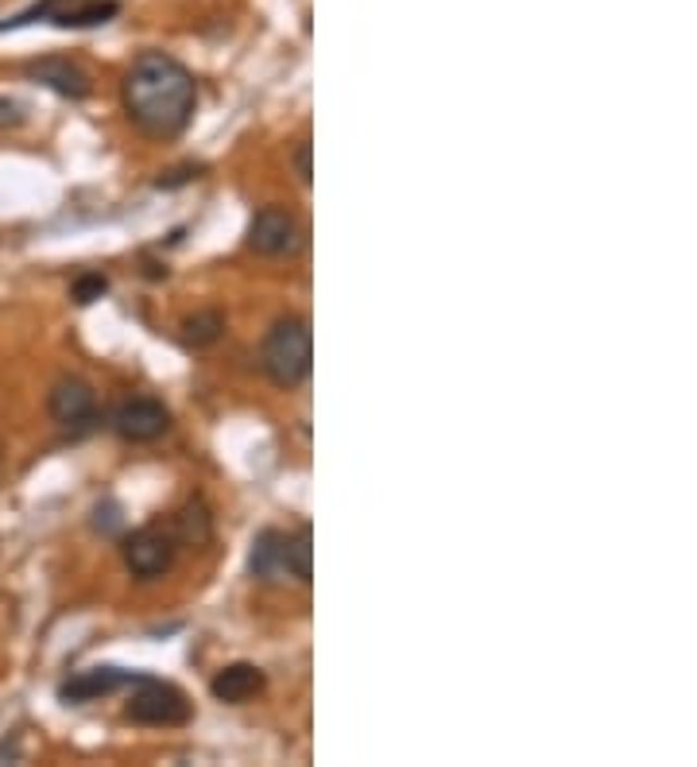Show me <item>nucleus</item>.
<instances>
[{"mask_svg": "<svg viewBox=\"0 0 697 767\" xmlns=\"http://www.w3.org/2000/svg\"><path fill=\"white\" fill-rule=\"evenodd\" d=\"M133 686L136 690H133V697H128L124 714L133 717L136 725H163V729H171V725L190 721V697L178 686L148 679V675H136Z\"/></svg>", "mask_w": 697, "mask_h": 767, "instance_id": "nucleus-3", "label": "nucleus"}, {"mask_svg": "<svg viewBox=\"0 0 697 767\" xmlns=\"http://www.w3.org/2000/svg\"><path fill=\"white\" fill-rule=\"evenodd\" d=\"M248 573H252L257 582H283V578H291V573H287V535H283V531L264 528L252 539Z\"/></svg>", "mask_w": 697, "mask_h": 767, "instance_id": "nucleus-11", "label": "nucleus"}, {"mask_svg": "<svg viewBox=\"0 0 697 767\" xmlns=\"http://www.w3.org/2000/svg\"><path fill=\"white\" fill-rule=\"evenodd\" d=\"M105 292H109L105 275L101 272H82L78 280H74V287H71V299L78 302V307H89V302H98Z\"/></svg>", "mask_w": 697, "mask_h": 767, "instance_id": "nucleus-16", "label": "nucleus"}, {"mask_svg": "<svg viewBox=\"0 0 697 767\" xmlns=\"http://www.w3.org/2000/svg\"><path fill=\"white\" fill-rule=\"evenodd\" d=\"M171 535H175V543H183V547H206L213 539V516L210 508H206V500H190L183 504V511L175 516V523H171Z\"/></svg>", "mask_w": 697, "mask_h": 767, "instance_id": "nucleus-13", "label": "nucleus"}, {"mask_svg": "<svg viewBox=\"0 0 697 767\" xmlns=\"http://www.w3.org/2000/svg\"><path fill=\"white\" fill-rule=\"evenodd\" d=\"M116 12H121L116 0H39L36 9L4 20V24H0V36H4V32H16V27H24V24H36V20H51L54 27H98V24H105V20H113Z\"/></svg>", "mask_w": 697, "mask_h": 767, "instance_id": "nucleus-4", "label": "nucleus"}, {"mask_svg": "<svg viewBox=\"0 0 697 767\" xmlns=\"http://www.w3.org/2000/svg\"><path fill=\"white\" fill-rule=\"evenodd\" d=\"M310 140H302L299 148H295V175H299L302 186H310V178H314V168H310Z\"/></svg>", "mask_w": 697, "mask_h": 767, "instance_id": "nucleus-19", "label": "nucleus"}, {"mask_svg": "<svg viewBox=\"0 0 697 767\" xmlns=\"http://www.w3.org/2000/svg\"><path fill=\"white\" fill-rule=\"evenodd\" d=\"M302 245V225L287 206H264L248 225V248L260 256H287Z\"/></svg>", "mask_w": 697, "mask_h": 767, "instance_id": "nucleus-7", "label": "nucleus"}, {"mask_svg": "<svg viewBox=\"0 0 697 767\" xmlns=\"http://www.w3.org/2000/svg\"><path fill=\"white\" fill-rule=\"evenodd\" d=\"M310 558H314V531L302 523L295 535H287V573L299 578L302 585L314 578V562H310Z\"/></svg>", "mask_w": 697, "mask_h": 767, "instance_id": "nucleus-14", "label": "nucleus"}, {"mask_svg": "<svg viewBox=\"0 0 697 767\" xmlns=\"http://www.w3.org/2000/svg\"><path fill=\"white\" fill-rule=\"evenodd\" d=\"M136 675H128V670L121 667H94V670H82V675H74L66 686L59 690L62 702H71V706H82V702H98V697H109L113 690L128 686Z\"/></svg>", "mask_w": 697, "mask_h": 767, "instance_id": "nucleus-12", "label": "nucleus"}, {"mask_svg": "<svg viewBox=\"0 0 697 767\" xmlns=\"http://www.w3.org/2000/svg\"><path fill=\"white\" fill-rule=\"evenodd\" d=\"M121 508H116L113 500H105V504H98L94 508V531H101V535H116L121 531Z\"/></svg>", "mask_w": 697, "mask_h": 767, "instance_id": "nucleus-17", "label": "nucleus"}, {"mask_svg": "<svg viewBox=\"0 0 697 767\" xmlns=\"http://www.w3.org/2000/svg\"><path fill=\"white\" fill-rule=\"evenodd\" d=\"M198 106L195 74L163 51H144L124 74V109L140 133L171 140L190 124Z\"/></svg>", "mask_w": 697, "mask_h": 767, "instance_id": "nucleus-1", "label": "nucleus"}, {"mask_svg": "<svg viewBox=\"0 0 697 767\" xmlns=\"http://www.w3.org/2000/svg\"><path fill=\"white\" fill-rule=\"evenodd\" d=\"M221 330H225V318H221L217 310H198V314H190L183 322V342L190 345V349H206V345L217 342Z\"/></svg>", "mask_w": 697, "mask_h": 767, "instance_id": "nucleus-15", "label": "nucleus"}, {"mask_svg": "<svg viewBox=\"0 0 697 767\" xmlns=\"http://www.w3.org/2000/svg\"><path fill=\"white\" fill-rule=\"evenodd\" d=\"M47 411H51L54 426L71 438H82L98 426V392L89 388L86 380L78 376H62L51 388V399H47Z\"/></svg>", "mask_w": 697, "mask_h": 767, "instance_id": "nucleus-5", "label": "nucleus"}, {"mask_svg": "<svg viewBox=\"0 0 697 767\" xmlns=\"http://www.w3.org/2000/svg\"><path fill=\"white\" fill-rule=\"evenodd\" d=\"M267 686L264 670L252 667V663H229V667H221L210 682V694L225 706H245L248 697H257L260 690Z\"/></svg>", "mask_w": 697, "mask_h": 767, "instance_id": "nucleus-10", "label": "nucleus"}, {"mask_svg": "<svg viewBox=\"0 0 697 767\" xmlns=\"http://www.w3.org/2000/svg\"><path fill=\"white\" fill-rule=\"evenodd\" d=\"M121 550H124V566H128V573L140 578V582H151V578H163V573L175 566L178 543H175V535H171V528L151 523V528H140L124 539Z\"/></svg>", "mask_w": 697, "mask_h": 767, "instance_id": "nucleus-6", "label": "nucleus"}, {"mask_svg": "<svg viewBox=\"0 0 697 767\" xmlns=\"http://www.w3.org/2000/svg\"><path fill=\"white\" fill-rule=\"evenodd\" d=\"M24 121H27V113H24V106H20V101L0 98V128H20Z\"/></svg>", "mask_w": 697, "mask_h": 767, "instance_id": "nucleus-18", "label": "nucleus"}, {"mask_svg": "<svg viewBox=\"0 0 697 767\" xmlns=\"http://www.w3.org/2000/svg\"><path fill=\"white\" fill-rule=\"evenodd\" d=\"M190 178H198V168H175V171H167V175L155 178V186H160V190H175V186L190 183Z\"/></svg>", "mask_w": 697, "mask_h": 767, "instance_id": "nucleus-20", "label": "nucleus"}, {"mask_svg": "<svg viewBox=\"0 0 697 767\" xmlns=\"http://www.w3.org/2000/svg\"><path fill=\"white\" fill-rule=\"evenodd\" d=\"M167 426H171L167 407L151 396L124 399V404L113 411V431L121 434L124 442H155Z\"/></svg>", "mask_w": 697, "mask_h": 767, "instance_id": "nucleus-8", "label": "nucleus"}, {"mask_svg": "<svg viewBox=\"0 0 697 767\" xmlns=\"http://www.w3.org/2000/svg\"><path fill=\"white\" fill-rule=\"evenodd\" d=\"M27 78L54 89L59 98H71V101L89 98V74L82 71L78 62L62 59V54H47V59L27 62Z\"/></svg>", "mask_w": 697, "mask_h": 767, "instance_id": "nucleus-9", "label": "nucleus"}, {"mask_svg": "<svg viewBox=\"0 0 697 767\" xmlns=\"http://www.w3.org/2000/svg\"><path fill=\"white\" fill-rule=\"evenodd\" d=\"M310 361H314V334L310 322L299 314L279 318L264 337V372L279 388H299L310 376Z\"/></svg>", "mask_w": 697, "mask_h": 767, "instance_id": "nucleus-2", "label": "nucleus"}]
</instances>
